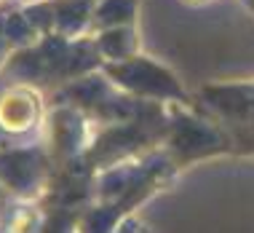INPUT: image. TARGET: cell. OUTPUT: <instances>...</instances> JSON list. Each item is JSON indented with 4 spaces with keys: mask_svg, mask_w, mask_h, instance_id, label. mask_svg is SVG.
I'll return each mask as SVG.
<instances>
[{
    "mask_svg": "<svg viewBox=\"0 0 254 233\" xmlns=\"http://www.w3.org/2000/svg\"><path fill=\"white\" fill-rule=\"evenodd\" d=\"M185 3H190V5H203V3H217V0H185Z\"/></svg>",
    "mask_w": 254,
    "mask_h": 233,
    "instance_id": "3957f363",
    "label": "cell"
},
{
    "mask_svg": "<svg viewBox=\"0 0 254 233\" xmlns=\"http://www.w3.org/2000/svg\"><path fill=\"white\" fill-rule=\"evenodd\" d=\"M32 225H35V212L32 209H19L16 215H13L11 233H32Z\"/></svg>",
    "mask_w": 254,
    "mask_h": 233,
    "instance_id": "7a4b0ae2",
    "label": "cell"
},
{
    "mask_svg": "<svg viewBox=\"0 0 254 233\" xmlns=\"http://www.w3.org/2000/svg\"><path fill=\"white\" fill-rule=\"evenodd\" d=\"M40 118V97L27 86H13L0 97V129L27 132Z\"/></svg>",
    "mask_w": 254,
    "mask_h": 233,
    "instance_id": "6da1fadb",
    "label": "cell"
}]
</instances>
